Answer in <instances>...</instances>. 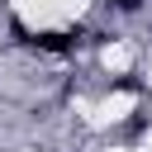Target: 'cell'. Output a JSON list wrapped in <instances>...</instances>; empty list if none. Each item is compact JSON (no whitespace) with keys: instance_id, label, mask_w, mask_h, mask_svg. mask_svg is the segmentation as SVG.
I'll list each match as a JSON object with an SVG mask.
<instances>
[]
</instances>
